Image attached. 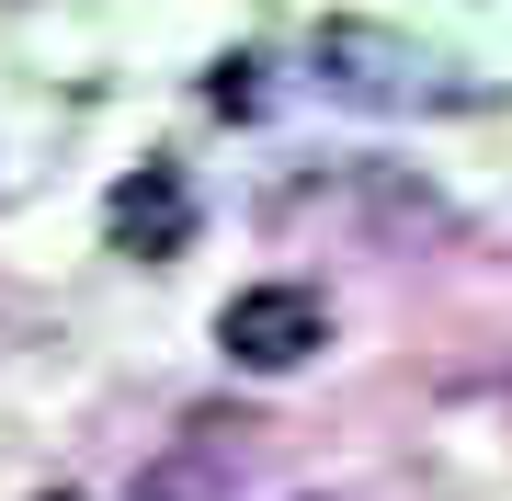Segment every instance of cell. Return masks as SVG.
<instances>
[{"label":"cell","mask_w":512,"mask_h":501,"mask_svg":"<svg viewBox=\"0 0 512 501\" xmlns=\"http://www.w3.org/2000/svg\"><path fill=\"white\" fill-rule=\"evenodd\" d=\"M103 240L126 251V262H171V251H194V183H183V160H137L126 183L103 194Z\"/></svg>","instance_id":"obj_3"},{"label":"cell","mask_w":512,"mask_h":501,"mask_svg":"<svg viewBox=\"0 0 512 501\" xmlns=\"http://www.w3.org/2000/svg\"><path fill=\"white\" fill-rule=\"evenodd\" d=\"M35 501H80V490H35Z\"/></svg>","instance_id":"obj_6"},{"label":"cell","mask_w":512,"mask_h":501,"mask_svg":"<svg viewBox=\"0 0 512 501\" xmlns=\"http://www.w3.org/2000/svg\"><path fill=\"white\" fill-rule=\"evenodd\" d=\"M217 433H228V422H194V433H171V445L137 467V501H228L239 456L217 445Z\"/></svg>","instance_id":"obj_4"},{"label":"cell","mask_w":512,"mask_h":501,"mask_svg":"<svg viewBox=\"0 0 512 501\" xmlns=\"http://www.w3.org/2000/svg\"><path fill=\"white\" fill-rule=\"evenodd\" d=\"M217 342H228V365L285 376V365H308V353L330 342V308L308 297V285H239V297L217 308Z\"/></svg>","instance_id":"obj_2"},{"label":"cell","mask_w":512,"mask_h":501,"mask_svg":"<svg viewBox=\"0 0 512 501\" xmlns=\"http://www.w3.org/2000/svg\"><path fill=\"white\" fill-rule=\"evenodd\" d=\"M308 69H319V92H342V103H365V114H444V103H467V80L444 69L421 35H399V23H319L308 35Z\"/></svg>","instance_id":"obj_1"},{"label":"cell","mask_w":512,"mask_h":501,"mask_svg":"<svg viewBox=\"0 0 512 501\" xmlns=\"http://www.w3.org/2000/svg\"><path fill=\"white\" fill-rule=\"evenodd\" d=\"M205 103L217 114H251L262 92H251V57H217V69H205Z\"/></svg>","instance_id":"obj_5"}]
</instances>
